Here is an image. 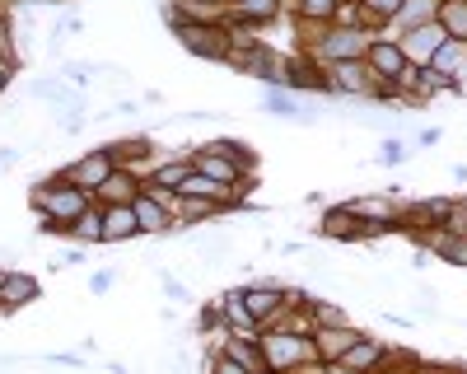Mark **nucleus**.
Here are the masks:
<instances>
[{
  "label": "nucleus",
  "mask_w": 467,
  "mask_h": 374,
  "mask_svg": "<svg viewBox=\"0 0 467 374\" xmlns=\"http://www.w3.org/2000/svg\"><path fill=\"white\" fill-rule=\"evenodd\" d=\"M211 374H253V369H248V365H239L234 356H224V351H220V356H215V365H211Z\"/></svg>",
  "instance_id": "7c9ffc66"
},
{
  "label": "nucleus",
  "mask_w": 467,
  "mask_h": 374,
  "mask_svg": "<svg viewBox=\"0 0 467 374\" xmlns=\"http://www.w3.org/2000/svg\"><path fill=\"white\" fill-rule=\"evenodd\" d=\"M70 234L80 244H103V211H85L80 220L70 224Z\"/></svg>",
  "instance_id": "4be33fe9"
},
{
  "label": "nucleus",
  "mask_w": 467,
  "mask_h": 374,
  "mask_svg": "<svg viewBox=\"0 0 467 374\" xmlns=\"http://www.w3.org/2000/svg\"><path fill=\"white\" fill-rule=\"evenodd\" d=\"M262 108L271 112V118H281V122H318L314 112H299V108H295V99H290L281 85H271V89L262 94Z\"/></svg>",
  "instance_id": "ddd939ff"
},
{
  "label": "nucleus",
  "mask_w": 467,
  "mask_h": 374,
  "mask_svg": "<svg viewBox=\"0 0 467 374\" xmlns=\"http://www.w3.org/2000/svg\"><path fill=\"white\" fill-rule=\"evenodd\" d=\"M304 19H337V0H299Z\"/></svg>",
  "instance_id": "bb28decb"
},
{
  "label": "nucleus",
  "mask_w": 467,
  "mask_h": 374,
  "mask_svg": "<svg viewBox=\"0 0 467 374\" xmlns=\"http://www.w3.org/2000/svg\"><path fill=\"white\" fill-rule=\"evenodd\" d=\"M10 43H15V24L10 15H0V61H10Z\"/></svg>",
  "instance_id": "2f4dec72"
},
{
  "label": "nucleus",
  "mask_w": 467,
  "mask_h": 374,
  "mask_svg": "<svg viewBox=\"0 0 467 374\" xmlns=\"http://www.w3.org/2000/svg\"><path fill=\"white\" fill-rule=\"evenodd\" d=\"M369 70L379 75V80H388V85H402V75H407V57H402V47L398 43H369Z\"/></svg>",
  "instance_id": "423d86ee"
},
{
  "label": "nucleus",
  "mask_w": 467,
  "mask_h": 374,
  "mask_svg": "<svg viewBox=\"0 0 467 374\" xmlns=\"http://www.w3.org/2000/svg\"><path fill=\"white\" fill-rule=\"evenodd\" d=\"M220 309H224V318H229V323H239V327H257V318H253V314H248V305H244V290H229Z\"/></svg>",
  "instance_id": "5701e85b"
},
{
  "label": "nucleus",
  "mask_w": 467,
  "mask_h": 374,
  "mask_svg": "<svg viewBox=\"0 0 467 374\" xmlns=\"http://www.w3.org/2000/svg\"><path fill=\"white\" fill-rule=\"evenodd\" d=\"M94 70H99V66H89V61H85V66H80V61H66V66H61V75H66L70 85H89Z\"/></svg>",
  "instance_id": "c756f323"
},
{
  "label": "nucleus",
  "mask_w": 467,
  "mask_h": 374,
  "mask_svg": "<svg viewBox=\"0 0 467 374\" xmlns=\"http://www.w3.org/2000/svg\"><path fill=\"white\" fill-rule=\"evenodd\" d=\"M234 5H239V0H234Z\"/></svg>",
  "instance_id": "e433bc0d"
},
{
  "label": "nucleus",
  "mask_w": 467,
  "mask_h": 374,
  "mask_svg": "<svg viewBox=\"0 0 467 374\" xmlns=\"http://www.w3.org/2000/svg\"><path fill=\"white\" fill-rule=\"evenodd\" d=\"M187 173H192V160L160 164V169H154V178H150V192H154V197H160V192H178V187L187 182Z\"/></svg>",
  "instance_id": "f3484780"
},
{
  "label": "nucleus",
  "mask_w": 467,
  "mask_h": 374,
  "mask_svg": "<svg viewBox=\"0 0 467 374\" xmlns=\"http://www.w3.org/2000/svg\"><path fill=\"white\" fill-rule=\"evenodd\" d=\"M360 10H365V19H398L402 15V0H360Z\"/></svg>",
  "instance_id": "393cba45"
},
{
  "label": "nucleus",
  "mask_w": 467,
  "mask_h": 374,
  "mask_svg": "<svg viewBox=\"0 0 467 374\" xmlns=\"http://www.w3.org/2000/svg\"><path fill=\"white\" fill-rule=\"evenodd\" d=\"M244 305H248V314L257 318V323H266V318H276L285 305H290V299H285V290L281 286H253V290H244Z\"/></svg>",
  "instance_id": "0eeeda50"
},
{
  "label": "nucleus",
  "mask_w": 467,
  "mask_h": 374,
  "mask_svg": "<svg viewBox=\"0 0 467 374\" xmlns=\"http://www.w3.org/2000/svg\"><path fill=\"white\" fill-rule=\"evenodd\" d=\"M117 164L108 160V150H94V155H85L80 164H70L61 178L70 182V187H80V192H99V187H103V178L112 173Z\"/></svg>",
  "instance_id": "39448f33"
},
{
  "label": "nucleus",
  "mask_w": 467,
  "mask_h": 374,
  "mask_svg": "<svg viewBox=\"0 0 467 374\" xmlns=\"http://www.w3.org/2000/svg\"><path fill=\"white\" fill-rule=\"evenodd\" d=\"M374 224L369 220H360L350 206H332L327 215H323V234L327 239H360V234H369Z\"/></svg>",
  "instance_id": "6e6552de"
},
{
  "label": "nucleus",
  "mask_w": 467,
  "mask_h": 374,
  "mask_svg": "<svg viewBox=\"0 0 467 374\" xmlns=\"http://www.w3.org/2000/svg\"><path fill=\"white\" fill-rule=\"evenodd\" d=\"M449 43V33L431 19V24H416V28H407V37H402V57H407V66H431L435 61V52Z\"/></svg>",
  "instance_id": "7ed1b4c3"
},
{
  "label": "nucleus",
  "mask_w": 467,
  "mask_h": 374,
  "mask_svg": "<svg viewBox=\"0 0 467 374\" xmlns=\"http://www.w3.org/2000/svg\"><path fill=\"white\" fill-rule=\"evenodd\" d=\"M19 164V150H5V145H0V169H15Z\"/></svg>",
  "instance_id": "72a5a7b5"
},
{
  "label": "nucleus",
  "mask_w": 467,
  "mask_h": 374,
  "mask_svg": "<svg viewBox=\"0 0 467 374\" xmlns=\"http://www.w3.org/2000/svg\"><path fill=\"white\" fill-rule=\"evenodd\" d=\"M10 85V61H0V89Z\"/></svg>",
  "instance_id": "c9c22d12"
},
{
  "label": "nucleus",
  "mask_w": 467,
  "mask_h": 374,
  "mask_svg": "<svg viewBox=\"0 0 467 374\" xmlns=\"http://www.w3.org/2000/svg\"><path fill=\"white\" fill-rule=\"evenodd\" d=\"M435 15H440V0H402V15L398 19L407 28H416V24H431Z\"/></svg>",
  "instance_id": "412c9836"
},
{
  "label": "nucleus",
  "mask_w": 467,
  "mask_h": 374,
  "mask_svg": "<svg viewBox=\"0 0 467 374\" xmlns=\"http://www.w3.org/2000/svg\"><path fill=\"white\" fill-rule=\"evenodd\" d=\"M257 342H262V360H266L271 374H285V369H295V365L318 356L314 342H304L299 332H271V337H257Z\"/></svg>",
  "instance_id": "f257e3e1"
},
{
  "label": "nucleus",
  "mask_w": 467,
  "mask_h": 374,
  "mask_svg": "<svg viewBox=\"0 0 467 374\" xmlns=\"http://www.w3.org/2000/svg\"><path fill=\"white\" fill-rule=\"evenodd\" d=\"M136 234H140V220L131 206H103V244L136 239Z\"/></svg>",
  "instance_id": "9b49d317"
},
{
  "label": "nucleus",
  "mask_w": 467,
  "mask_h": 374,
  "mask_svg": "<svg viewBox=\"0 0 467 374\" xmlns=\"http://www.w3.org/2000/svg\"><path fill=\"white\" fill-rule=\"evenodd\" d=\"M103 150H108V160H112V164H122V169H127V164H136V160L150 155V140H145V136H131V140H112V145H103Z\"/></svg>",
  "instance_id": "aec40b11"
},
{
  "label": "nucleus",
  "mask_w": 467,
  "mask_h": 374,
  "mask_svg": "<svg viewBox=\"0 0 467 374\" xmlns=\"http://www.w3.org/2000/svg\"><path fill=\"white\" fill-rule=\"evenodd\" d=\"M37 299V276L28 272H5V281H0V309H24Z\"/></svg>",
  "instance_id": "1a4fd4ad"
},
{
  "label": "nucleus",
  "mask_w": 467,
  "mask_h": 374,
  "mask_svg": "<svg viewBox=\"0 0 467 374\" xmlns=\"http://www.w3.org/2000/svg\"><path fill=\"white\" fill-rule=\"evenodd\" d=\"M327 374H365V369H350V365H341V360H337V365H332Z\"/></svg>",
  "instance_id": "f704fd0d"
},
{
  "label": "nucleus",
  "mask_w": 467,
  "mask_h": 374,
  "mask_svg": "<svg viewBox=\"0 0 467 374\" xmlns=\"http://www.w3.org/2000/svg\"><path fill=\"white\" fill-rule=\"evenodd\" d=\"M356 337H360V332H350V327H323L318 342H314V351L327 356V360H341L350 347H356Z\"/></svg>",
  "instance_id": "4468645a"
},
{
  "label": "nucleus",
  "mask_w": 467,
  "mask_h": 374,
  "mask_svg": "<svg viewBox=\"0 0 467 374\" xmlns=\"http://www.w3.org/2000/svg\"><path fill=\"white\" fill-rule=\"evenodd\" d=\"M365 52H369V43H365V33H360V28H337V33H327L323 43H318V57L332 61V66H341V61H360Z\"/></svg>",
  "instance_id": "20e7f679"
},
{
  "label": "nucleus",
  "mask_w": 467,
  "mask_h": 374,
  "mask_svg": "<svg viewBox=\"0 0 467 374\" xmlns=\"http://www.w3.org/2000/svg\"><path fill=\"white\" fill-rule=\"evenodd\" d=\"M407 160V145L398 140V136H388L383 145H379V164H402Z\"/></svg>",
  "instance_id": "cd10ccee"
},
{
  "label": "nucleus",
  "mask_w": 467,
  "mask_h": 374,
  "mask_svg": "<svg viewBox=\"0 0 467 374\" xmlns=\"http://www.w3.org/2000/svg\"><path fill=\"white\" fill-rule=\"evenodd\" d=\"M276 10H281V0H239L234 24H266V19H276Z\"/></svg>",
  "instance_id": "a211bd4d"
},
{
  "label": "nucleus",
  "mask_w": 467,
  "mask_h": 374,
  "mask_svg": "<svg viewBox=\"0 0 467 374\" xmlns=\"http://www.w3.org/2000/svg\"><path fill=\"white\" fill-rule=\"evenodd\" d=\"M215 211H220V206H215V202H206V197H187V206H182V215H187V220H211Z\"/></svg>",
  "instance_id": "c85d7f7f"
},
{
  "label": "nucleus",
  "mask_w": 467,
  "mask_h": 374,
  "mask_svg": "<svg viewBox=\"0 0 467 374\" xmlns=\"http://www.w3.org/2000/svg\"><path fill=\"white\" fill-rule=\"evenodd\" d=\"M383 356H388V351H383V342H374V337H356V347H350V351L341 356V365L365 369V374H369V365H374V360L383 365Z\"/></svg>",
  "instance_id": "dca6fc26"
},
{
  "label": "nucleus",
  "mask_w": 467,
  "mask_h": 374,
  "mask_svg": "<svg viewBox=\"0 0 467 374\" xmlns=\"http://www.w3.org/2000/svg\"><path fill=\"white\" fill-rule=\"evenodd\" d=\"M178 37H182V47L187 52H197V57H211V61H229V43L234 37L224 33V28H215V24H197V19H182L178 24Z\"/></svg>",
  "instance_id": "f03ea898"
},
{
  "label": "nucleus",
  "mask_w": 467,
  "mask_h": 374,
  "mask_svg": "<svg viewBox=\"0 0 467 374\" xmlns=\"http://www.w3.org/2000/svg\"><path fill=\"white\" fill-rule=\"evenodd\" d=\"M192 248H197L202 257H224L229 253V239L224 234H197V239H192Z\"/></svg>",
  "instance_id": "a878e982"
},
{
  "label": "nucleus",
  "mask_w": 467,
  "mask_h": 374,
  "mask_svg": "<svg viewBox=\"0 0 467 374\" xmlns=\"http://www.w3.org/2000/svg\"><path fill=\"white\" fill-rule=\"evenodd\" d=\"M435 24H440L449 37L467 43V0H440V15H435Z\"/></svg>",
  "instance_id": "2eb2a0df"
},
{
  "label": "nucleus",
  "mask_w": 467,
  "mask_h": 374,
  "mask_svg": "<svg viewBox=\"0 0 467 374\" xmlns=\"http://www.w3.org/2000/svg\"><path fill=\"white\" fill-rule=\"evenodd\" d=\"M99 197H103L108 206H131L140 192H136V178H131L127 169H112V173L103 178V187H99Z\"/></svg>",
  "instance_id": "f8f14e48"
},
{
  "label": "nucleus",
  "mask_w": 467,
  "mask_h": 374,
  "mask_svg": "<svg viewBox=\"0 0 467 374\" xmlns=\"http://www.w3.org/2000/svg\"><path fill=\"white\" fill-rule=\"evenodd\" d=\"M131 211H136V220H140V234H169V230H173L169 211L160 206V197H154V192H140V197L131 202Z\"/></svg>",
  "instance_id": "9d476101"
},
{
  "label": "nucleus",
  "mask_w": 467,
  "mask_h": 374,
  "mask_svg": "<svg viewBox=\"0 0 467 374\" xmlns=\"http://www.w3.org/2000/svg\"><path fill=\"white\" fill-rule=\"evenodd\" d=\"M164 290H169L173 299H187V286H182V281H173V276H164Z\"/></svg>",
  "instance_id": "473e14b6"
},
{
  "label": "nucleus",
  "mask_w": 467,
  "mask_h": 374,
  "mask_svg": "<svg viewBox=\"0 0 467 374\" xmlns=\"http://www.w3.org/2000/svg\"><path fill=\"white\" fill-rule=\"evenodd\" d=\"M431 70H440V75H458V70H467V43H458V37H449V43H444V47L435 52Z\"/></svg>",
  "instance_id": "6ab92c4d"
},
{
  "label": "nucleus",
  "mask_w": 467,
  "mask_h": 374,
  "mask_svg": "<svg viewBox=\"0 0 467 374\" xmlns=\"http://www.w3.org/2000/svg\"><path fill=\"white\" fill-rule=\"evenodd\" d=\"M224 356H234L239 365H248L253 374H266V360H262V351H257V347H248V342H229V347H224Z\"/></svg>",
  "instance_id": "b1692460"
}]
</instances>
